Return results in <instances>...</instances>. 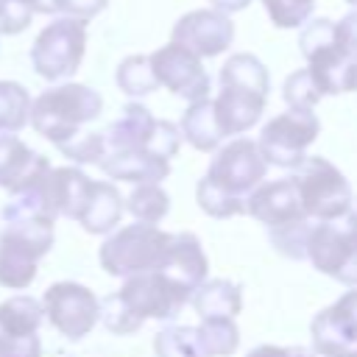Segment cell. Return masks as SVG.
Returning a JSON list of instances; mask_svg holds the SVG:
<instances>
[{"mask_svg":"<svg viewBox=\"0 0 357 357\" xmlns=\"http://www.w3.org/2000/svg\"><path fill=\"white\" fill-rule=\"evenodd\" d=\"M0 231V287L25 290L36 279L39 259L53 248L56 212L47 201L45 181L11 195L3 206Z\"/></svg>","mask_w":357,"mask_h":357,"instance_id":"6da1fadb","label":"cell"},{"mask_svg":"<svg viewBox=\"0 0 357 357\" xmlns=\"http://www.w3.org/2000/svg\"><path fill=\"white\" fill-rule=\"evenodd\" d=\"M218 84L220 89L218 98H212V112L223 139L254 128L271 92L268 67L254 53H231L218 73Z\"/></svg>","mask_w":357,"mask_h":357,"instance_id":"7a4b0ae2","label":"cell"},{"mask_svg":"<svg viewBox=\"0 0 357 357\" xmlns=\"http://www.w3.org/2000/svg\"><path fill=\"white\" fill-rule=\"evenodd\" d=\"M103 112V98L98 89L75 81H61L31 100L28 123L56 148L75 139L89 123Z\"/></svg>","mask_w":357,"mask_h":357,"instance_id":"3957f363","label":"cell"},{"mask_svg":"<svg viewBox=\"0 0 357 357\" xmlns=\"http://www.w3.org/2000/svg\"><path fill=\"white\" fill-rule=\"evenodd\" d=\"M298 50L307 61V73L321 95L357 92V59H351L335 42V22L326 17H310L298 33Z\"/></svg>","mask_w":357,"mask_h":357,"instance_id":"277c9868","label":"cell"},{"mask_svg":"<svg viewBox=\"0 0 357 357\" xmlns=\"http://www.w3.org/2000/svg\"><path fill=\"white\" fill-rule=\"evenodd\" d=\"M170 245V231L151 223H128L114 229L98 248L100 268L109 276H137L148 271H159L165 265Z\"/></svg>","mask_w":357,"mask_h":357,"instance_id":"5b68a950","label":"cell"},{"mask_svg":"<svg viewBox=\"0 0 357 357\" xmlns=\"http://www.w3.org/2000/svg\"><path fill=\"white\" fill-rule=\"evenodd\" d=\"M290 178L296 184L298 201L310 220H332L351 209L354 192L349 178L324 156H304L293 170Z\"/></svg>","mask_w":357,"mask_h":357,"instance_id":"8992f818","label":"cell"},{"mask_svg":"<svg viewBox=\"0 0 357 357\" xmlns=\"http://www.w3.org/2000/svg\"><path fill=\"white\" fill-rule=\"evenodd\" d=\"M312 268L346 287H357V212L349 209L332 220H315L307 237Z\"/></svg>","mask_w":357,"mask_h":357,"instance_id":"52a82bcc","label":"cell"},{"mask_svg":"<svg viewBox=\"0 0 357 357\" xmlns=\"http://www.w3.org/2000/svg\"><path fill=\"white\" fill-rule=\"evenodd\" d=\"M86 50V22L75 17H56L31 45V67L45 81H67L78 73Z\"/></svg>","mask_w":357,"mask_h":357,"instance_id":"ba28073f","label":"cell"},{"mask_svg":"<svg viewBox=\"0 0 357 357\" xmlns=\"http://www.w3.org/2000/svg\"><path fill=\"white\" fill-rule=\"evenodd\" d=\"M321 134V120L312 109H284L271 117L257 139L262 159L273 167H296Z\"/></svg>","mask_w":357,"mask_h":357,"instance_id":"9c48e42d","label":"cell"},{"mask_svg":"<svg viewBox=\"0 0 357 357\" xmlns=\"http://www.w3.org/2000/svg\"><path fill=\"white\" fill-rule=\"evenodd\" d=\"M190 296L192 293L165 271H148V273L128 276L123 279V287L117 290V298L142 324L151 318L156 321L176 318L184 310V304H190Z\"/></svg>","mask_w":357,"mask_h":357,"instance_id":"30bf717a","label":"cell"},{"mask_svg":"<svg viewBox=\"0 0 357 357\" xmlns=\"http://www.w3.org/2000/svg\"><path fill=\"white\" fill-rule=\"evenodd\" d=\"M42 312L50 326L67 340L86 337L98 324L100 298L78 282H53L42 296Z\"/></svg>","mask_w":357,"mask_h":357,"instance_id":"8fae6325","label":"cell"},{"mask_svg":"<svg viewBox=\"0 0 357 357\" xmlns=\"http://www.w3.org/2000/svg\"><path fill=\"white\" fill-rule=\"evenodd\" d=\"M265 173H268V162L262 159L257 139L234 137L231 142H226L215 151L206 178H212L229 195L245 198L257 184L265 181Z\"/></svg>","mask_w":357,"mask_h":357,"instance_id":"7c38bea8","label":"cell"},{"mask_svg":"<svg viewBox=\"0 0 357 357\" xmlns=\"http://www.w3.org/2000/svg\"><path fill=\"white\" fill-rule=\"evenodd\" d=\"M148 61H151L156 84L165 86L167 92L184 98L187 103L209 98V89H212L209 73H206L204 61L195 53H190L187 47L167 42L159 50L148 53Z\"/></svg>","mask_w":357,"mask_h":357,"instance_id":"4fadbf2b","label":"cell"},{"mask_svg":"<svg viewBox=\"0 0 357 357\" xmlns=\"http://www.w3.org/2000/svg\"><path fill=\"white\" fill-rule=\"evenodd\" d=\"M170 36H173L170 42L187 47L198 59H215L231 47L234 22L229 14H220L215 8H198V11L181 14Z\"/></svg>","mask_w":357,"mask_h":357,"instance_id":"5bb4252c","label":"cell"},{"mask_svg":"<svg viewBox=\"0 0 357 357\" xmlns=\"http://www.w3.org/2000/svg\"><path fill=\"white\" fill-rule=\"evenodd\" d=\"M312 351L332 357L357 346V287L346 290L335 304L324 307L310 324Z\"/></svg>","mask_w":357,"mask_h":357,"instance_id":"9a60e30c","label":"cell"},{"mask_svg":"<svg viewBox=\"0 0 357 357\" xmlns=\"http://www.w3.org/2000/svg\"><path fill=\"white\" fill-rule=\"evenodd\" d=\"M245 212L257 223H262L265 229H276V226L296 223V220H304L307 218L304 215V206L298 201L296 184H293L290 176L257 184L245 195Z\"/></svg>","mask_w":357,"mask_h":357,"instance_id":"2e32d148","label":"cell"},{"mask_svg":"<svg viewBox=\"0 0 357 357\" xmlns=\"http://www.w3.org/2000/svg\"><path fill=\"white\" fill-rule=\"evenodd\" d=\"M50 173L47 156L31 151L17 134H0V187L11 195L42 184Z\"/></svg>","mask_w":357,"mask_h":357,"instance_id":"e0dca14e","label":"cell"},{"mask_svg":"<svg viewBox=\"0 0 357 357\" xmlns=\"http://www.w3.org/2000/svg\"><path fill=\"white\" fill-rule=\"evenodd\" d=\"M159 271L170 273L190 293H195L198 284H204L206 282V273H209V259L204 254L201 240L192 231H170L167 257H165V265Z\"/></svg>","mask_w":357,"mask_h":357,"instance_id":"ac0fdd59","label":"cell"},{"mask_svg":"<svg viewBox=\"0 0 357 357\" xmlns=\"http://www.w3.org/2000/svg\"><path fill=\"white\" fill-rule=\"evenodd\" d=\"M153 126H156V117L151 114L148 106H142L137 100L126 103L123 112H120V117L100 131L103 134L106 153H117V151H148Z\"/></svg>","mask_w":357,"mask_h":357,"instance_id":"d6986e66","label":"cell"},{"mask_svg":"<svg viewBox=\"0 0 357 357\" xmlns=\"http://www.w3.org/2000/svg\"><path fill=\"white\" fill-rule=\"evenodd\" d=\"M98 167L114 178L128 184H162L170 176V162L162 156H153L148 151H117L106 153Z\"/></svg>","mask_w":357,"mask_h":357,"instance_id":"ffe728a7","label":"cell"},{"mask_svg":"<svg viewBox=\"0 0 357 357\" xmlns=\"http://www.w3.org/2000/svg\"><path fill=\"white\" fill-rule=\"evenodd\" d=\"M89 190H92V178L78 167H50L45 178V192H47V201L56 218L61 215V218L78 220L89 198Z\"/></svg>","mask_w":357,"mask_h":357,"instance_id":"44dd1931","label":"cell"},{"mask_svg":"<svg viewBox=\"0 0 357 357\" xmlns=\"http://www.w3.org/2000/svg\"><path fill=\"white\" fill-rule=\"evenodd\" d=\"M123 218V195L112 181H92L78 223L89 234H112Z\"/></svg>","mask_w":357,"mask_h":357,"instance_id":"7402d4cb","label":"cell"},{"mask_svg":"<svg viewBox=\"0 0 357 357\" xmlns=\"http://www.w3.org/2000/svg\"><path fill=\"white\" fill-rule=\"evenodd\" d=\"M198 318H237L243 310V287L231 279H206L190 296Z\"/></svg>","mask_w":357,"mask_h":357,"instance_id":"603a6c76","label":"cell"},{"mask_svg":"<svg viewBox=\"0 0 357 357\" xmlns=\"http://www.w3.org/2000/svg\"><path fill=\"white\" fill-rule=\"evenodd\" d=\"M178 131H181V139H187L195 151H204V153L218 151L220 142H223V134H220V128H218V123H215L212 98L192 100V103L187 106V112L181 114Z\"/></svg>","mask_w":357,"mask_h":357,"instance_id":"cb8c5ba5","label":"cell"},{"mask_svg":"<svg viewBox=\"0 0 357 357\" xmlns=\"http://www.w3.org/2000/svg\"><path fill=\"white\" fill-rule=\"evenodd\" d=\"M45 312L33 296L17 293L0 304V332L6 337H31L39 332Z\"/></svg>","mask_w":357,"mask_h":357,"instance_id":"d4e9b609","label":"cell"},{"mask_svg":"<svg viewBox=\"0 0 357 357\" xmlns=\"http://www.w3.org/2000/svg\"><path fill=\"white\" fill-rule=\"evenodd\" d=\"M123 209H128L137 223L156 226L170 212V195L162 190V184H134L128 198H123Z\"/></svg>","mask_w":357,"mask_h":357,"instance_id":"484cf974","label":"cell"},{"mask_svg":"<svg viewBox=\"0 0 357 357\" xmlns=\"http://www.w3.org/2000/svg\"><path fill=\"white\" fill-rule=\"evenodd\" d=\"M153 354L156 357H206L198 329L187 324H170L153 335Z\"/></svg>","mask_w":357,"mask_h":357,"instance_id":"4316f807","label":"cell"},{"mask_svg":"<svg viewBox=\"0 0 357 357\" xmlns=\"http://www.w3.org/2000/svg\"><path fill=\"white\" fill-rule=\"evenodd\" d=\"M31 92L17 81H0V134H17L28 126Z\"/></svg>","mask_w":357,"mask_h":357,"instance_id":"83f0119b","label":"cell"},{"mask_svg":"<svg viewBox=\"0 0 357 357\" xmlns=\"http://www.w3.org/2000/svg\"><path fill=\"white\" fill-rule=\"evenodd\" d=\"M198 337L206 357H231L240 349V329L234 318H201Z\"/></svg>","mask_w":357,"mask_h":357,"instance_id":"f1b7e54d","label":"cell"},{"mask_svg":"<svg viewBox=\"0 0 357 357\" xmlns=\"http://www.w3.org/2000/svg\"><path fill=\"white\" fill-rule=\"evenodd\" d=\"M114 81H117L120 92H126L128 98H145V95H151L153 89H159V84H156V78H153V70H151V61H148V56H142V53L126 56V59L117 64Z\"/></svg>","mask_w":357,"mask_h":357,"instance_id":"f546056e","label":"cell"},{"mask_svg":"<svg viewBox=\"0 0 357 357\" xmlns=\"http://www.w3.org/2000/svg\"><path fill=\"white\" fill-rule=\"evenodd\" d=\"M195 201L198 206L209 215V218H234V215H243L245 212V198H237V195H229L226 190H220L212 178H201L195 184Z\"/></svg>","mask_w":357,"mask_h":357,"instance_id":"4dcf8cb0","label":"cell"},{"mask_svg":"<svg viewBox=\"0 0 357 357\" xmlns=\"http://www.w3.org/2000/svg\"><path fill=\"white\" fill-rule=\"evenodd\" d=\"M312 223L315 220L304 218V220H296V223H284V226L268 229V240H271V245L282 257H287V259H307V237H310Z\"/></svg>","mask_w":357,"mask_h":357,"instance_id":"1f68e13d","label":"cell"},{"mask_svg":"<svg viewBox=\"0 0 357 357\" xmlns=\"http://www.w3.org/2000/svg\"><path fill=\"white\" fill-rule=\"evenodd\" d=\"M259 3L276 28H301L315 11V0H259Z\"/></svg>","mask_w":357,"mask_h":357,"instance_id":"d6a6232c","label":"cell"},{"mask_svg":"<svg viewBox=\"0 0 357 357\" xmlns=\"http://www.w3.org/2000/svg\"><path fill=\"white\" fill-rule=\"evenodd\" d=\"M282 98H284V103H287L290 109H315L324 95L318 92V86H315V81L310 78V73L301 67V70H296V73H290V75L284 78V84H282Z\"/></svg>","mask_w":357,"mask_h":357,"instance_id":"836d02e7","label":"cell"},{"mask_svg":"<svg viewBox=\"0 0 357 357\" xmlns=\"http://www.w3.org/2000/svg\"><path fill=\"white\" fill-rule=\"evenodd\" d=\"M98 321H100L112 335H134V332H139V326H142V321L128 312V307L117 298V293H109V296L100 298Z\"/></svg>","mask_w":357,"mask_h":357,"instance_id":"e575fe53","label":"cell"},{"mask_svg":"<svg viewBox=\"0 0 357 357\" xmlns=\"http://www.w3.org/2000/svg\"><path fill=\"white\" fill-rule=\"evenodd\" d=\"M59 151L78 162V165H98L106 156V145H103V134L100 131H81L75 139L59 145Z\"/></svg>","mask_w":357,"mask_h":357,"instance_id":"d590c367","label":"cell"},{"mask_svg":"<svg viewBox=\"0 0 357 357\" xmlns=\"http://www.w3.org/2000/svg\"><path fill=\"white\" fill-rule=\"evenodd\" d=\"M109 0H53V14L75 17V20H92L106 8Z\"/></svg>","mask_w":357,"mask_h":357,"instance_id":"8d00e7d4","label":"cell"},{"mask_svg":"<svg viewBox=\"0 0 357 357\" xmlns=\"http://www.w3.org/2000/svg\"><path fill=\"white\" fill-rule=\"evenodd\" d=\"M31 11L20 8V6H11L6 0H0V33H22L28 25H31Z\"/></svg>","mask_w":357,"mask_h":357,"instance_id":"74e56055","label":"cell"},{"mask_svg":"<svg viewBox=\"0 0 357 357\" xmlns=\"http://www.w3.org/2000/svg\"><path fill=\"white\" fill-rule=\"evenodd\" d=\"M335 42H337L351 59H357V8L349 11L346 17H340V20L335 22Z\"/></svg>","mask_w":357,"mask_h":357,"instance_id":"f35d334b","label":"cell"},{"mask_svg":"<svg viewBox=\"0 0 357 357\" xmlns=\"http://www.w3.org/2000/svg\"><path fill=\"white\" fill-rule=\"evenodd\" d=\"M245 357H318V354L312 349H304V346H273V343H265V346L251 349Z\"/></svg>","mask_w":357,"mask_h":357,"instance_id":"ab89813d","label":"cell"},{"mask_svg":"<svg viewBox=\"0 0 357 357\" xmlns=\"http://www.w3.org/2000/svg\"><path fill=\"white\" fill-rule=\"evenodd\" d=\"M11 6H20L31 14H53V0H6Z\"/></svg>","mask_w":357,"mask_h":357,"instance_id":"60d3db41","label":"cell"},{"mask_svg":"<svg viewBox=\"0 0 357 357\" xmlns=\"http://www.w3.org/2000/svg\"><path fill=\"white\" fill-rule=\"evenodd\" d=\"M209 6L220 14H234V11H243L251 6V0H209Z\"/></svg>","mask_w":357,"mask_h":357,"instance_id":"b9f144b4","label":"cell"},{"mask_svg":"<svg viewBox=\"0 0 357 357\" xmlns=\"http://www.w3.org/2000/svg\"><path fill=\"white\" fill-rule=\"evenodd\" d=\"M332 357H357V349H349V351H340V354H332Z\"/></svg>","mask_w":357,"mask_h":357,"instance_id":"7bdbcfd3","label":"cell"},{"mask_svg":"<svg viewBox=\"0 0 357 357\" xmlns=\"http://www.w3.org/2000/svg\"><path fill=\"white\" fill-rule=\"evenodd\" d=\"M346 3H349V6H351V8H357V0H346Z\"/></svg>","mask_w":357,"mask_h":357,"instance_id":"ee69618b","label":"cell"}]
</instances>
